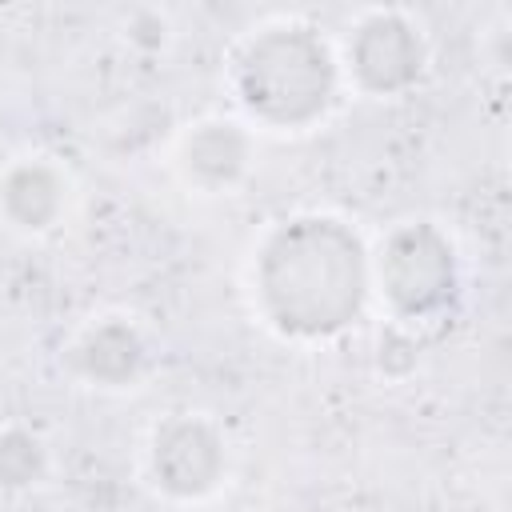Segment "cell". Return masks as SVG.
Returning a JSON list of instances; mask_svg holds the SVG:
<instances>
[{
	"label": "cell",
	"instance_id": "6da1fadb",
	"mask_svg": "<svg viewBox=\"0 0 512 512\" xmlns=\"http://www.w3.org/2000/svg\"><path fill=\"white\" fill-rule=\"evenodd\" d=\"M260 288L288 332H332L364 296V256L336 220H296L272 236L260 260Z\"/></svg>",
	"mask_w": 512,
	"mask_h": 512
},
{
	"label": "cell",
	"instance_id": "52a82bcc",
	"mask_svg": "<svg viewBox=\"0 0 512 512\" xmlns=\"http://www.w3.org/2000/svg\"><path fill=\"white\" fill-rule=\"evenodd\" d=\"M136 360H140V344H136V336H132L128 328H120V324H108V328L92 332L88 344H84V368H88L92 376H104V380L128 376V372L136 368Z\"/></svg>",
	"mask_w": 512,
	"mask_h": 512
},
{
	"label": "cell",
	"instance_id": "9c48e42d",
	"mask_svg": "<svg viewBox=\"0 0 512 512\" xmlns=\"http://www.w3.org/2000/svg\"><path fill=\"white\" fill-rule=\"evenodd\" d=\"M40 468V448L24 432H8L0 440V480L4 484H24Z\"/></svg>",
	"mask_w": 512,
	"mask_h": 512
},
{
	"label": "cell",
	"instance_id": "7a4b0ae2",
	"mask_svg": "<svg viewBox=\"0 0 512 512\" xmlns=\"http://www.w3.org/2000/svg\"><path fill=\"white\" fill-rule=\"evenodd\" d=\"M240 92L264 120H312L332 96L328 48L308 28H276L248 48L240 64Z\"/></svg>",
	"mask_w": 512,
	"mask_h": 512
},
{
	"label": "cell",
	"instance_id": "5b68a950",
	"mask_svg": "<svg viewBox=\"0 0 512 512\" xmlns=\"http://www.w3.org/2000/svg\"><path fill=\"white\" fill-rule=\"evenodd\" d=\"M156 472H160L164 488H172L180 496L204 492L220 472L216 436L196 420H180V424L164 428L156 440Z\"/></svg>",
	"mask_w": 512,
	"mask_h": 512
},
{
	"label": "cell",
	"instance_id": "ba28073f",
	"mask_svg": "<svg viewBox=\"0 0 512 512\" xmlns=\"http://www.w3.org/2000/svg\"><path fill=\"white\" fill-rule=\"evenodd\" d=\"M188 156H192V168L196 172H204L212 180H228L240 168V160H244V140H240V132L212 124V128H204L192 140Z\"/></svg>",
	"mask_w": 512,
	"mask_h": 512
},
{
	"label": "cell",
	"instance_id": "277c9868",
	"mask_svg": "<svg viewBox=\"0 0 512 512\" xmlns=\"http://www.w3.org/2000/svg\"><path fill=\"white\" fill-rule=\"evenodd\" d=\"M352 64L368 88H400L420 68V44L396 16H372L352 40Z\"/></svg>",
	"mask_w": 512,
	"mask_h": 512
},
{
	"label": "cell",
	"instance_id": "3957f363",
	"mask_svg": "<svg viewBox=\"0 0 512 512\" xmlns=\"http://www.w3.org/2000/svg\"><path fill=\"white\" fill-rule=\"evenodd\" d=\"M380 276H384V288L400 312L424 316L452 296V284H456L452 248L444 244V236L436 228L412 224L388 240L384 260H380Z\"/></svg>",
	"mask_w": 512,
	"mask_h": 512
},
{
	"label": "cell",
	"instance_id": "8992f818",
	"mask_svg": "<svg viewBox=\"0 0 512 512\" xmlns=\"http://www.w3.org/2000/svg\"><path fill=\"white\" fill-rule=\"evenodd\" d=\"M4 204H8V212L16 220H24V224L36 228V224H44L56 212L60 188H56L52 172H44V168H20L8 180V188H4Z\"/></svg>",
	"mask_w": 512,
	"mask_h": 512
}]
</instances>
